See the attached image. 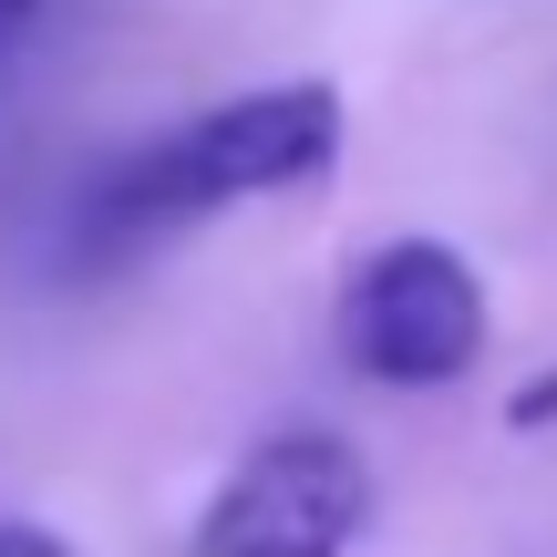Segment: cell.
Returning a JSON list of instances; mask_svg holds the SVG:
<instances>
[{
  "label": "cell",
  "instance_id": "obj_1",
  "mask_svg": "<svg viewBox=\"0 0 557 557\" xmlns=\"http://www.w3.org/2000/svg\"><path fill=\"white\" fill-rule=\"evenodd\" d=\"M341 145H351V114H341V83L289 73V83H248V94H218L197 114H176L165 135H135L124 156H103L94 176L62 207V269L114 278L156 248L218 227L227 207H269L299 197V186H331Z\"/></svg>",
  "mask_w": 557,
  "mask_h": 557
},
{
  "label": "cell",
  "instance_id": "obj_2",
  "mask_svg": "<svg viewBox=\"0 0 557 557\" xmlns=\"http://www.w3.org/2000/svg\"><path fill=\"white\" fill-rule=\"evenodd\" d=\"M331 351H341V372L372 382V393H455V382H475L485 351H496L485 269L465 259L455 238H434V227L372 238L341 269Z\"/></svg>",
  "mask_w": 557,
  "mask_h": 557
},
{
  "label": "cell",
  "instance_id": "obj_3",
  "mask_svg": "<svg viewBox=\"0 0 557 557\" xmlns=\"http://www.w3.org/2000/svg\"><path fill=\"white\" fill-rule=\"evenodd\" d=\"M382 517V475L331 423H278L207 485L186 557H351Z\"/></svg>",
  "mask_w": 557,
  "mask_h": 557
},
{
  "label": "cell",
  "instance_id": "obj_4",
  "mask_svg": "<svg viewBox=\"0 0 557 557\" xmlns=\"http://www.w3.org/2000/svg\"><path fill=\"white\" fill-rule=\"evenodd\" d=\"M0 557H83L62 527H41V517H0Z\"/></svg>",
  "mask_w": 557,
  "mask_h": 557
},
{
  "label": "cell",
  "instance_id": "obj_5",
  "mask_svg": "<svg viewBox=\"0 0 557 557\" xmlns=\"http://www.w3.org/2000/svg\"><path fill=\"white\" fill-rule=\"evenodd\" d=\"M506 423H517V434H547V423H557V372H537V382H527V393L506 403Z\"/></svg>",
  "mask_w": 557,
  "mask_h": 557
},
{
  "label": "cell",
  "instance_id": "obj_6",
  "mask_svg": "<svg viewBox=\"0 0 557 557\" xmlns=\"http://www.w3.org/2000/svg\"><path fill=\"white\" fill-rule=\"evenodd\" d=\"M32 32H41V0H0V62H11Z\"/></svg>",
  "mask_w": 557,
  "mask_h": 557
}]
</instances>
